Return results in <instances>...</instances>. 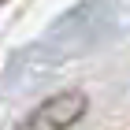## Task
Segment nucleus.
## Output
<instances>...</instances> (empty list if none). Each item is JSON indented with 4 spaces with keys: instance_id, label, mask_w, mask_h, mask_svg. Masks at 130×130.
<instances>
[{
    "instance_id": "obj_1",
    "label": "nucleus",
    "mask_w": 130,
    "mask_h": 130,
    "mask_svg": "<svg viewBox=\"0 0 130 130\" xmlns=\"http://www.w3.org/2000/svg\"><path fill=\"white\" fill-rule=\"evenodd\" d=\"M86 108H89V97L82 89H63V93H52L48 100H41L15 130H71L86 115Z\"/></svg>"
}]
</instances>
